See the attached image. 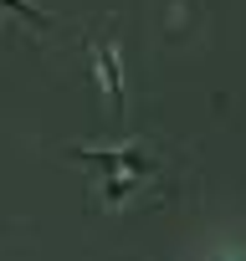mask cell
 <instances>
[{
    "mask_svg": "<svg viewBox=\"0 0 246 261\" xmlns=\"http://www.w3.org/2000/svg\"><path fill=\"white\" fill-rule=\"evenodd\" d=\"M92 57H97V77H103V87H108V102L113 108H123V77H118V62H113V46H92Z\"/></svg>",
    "mask_w": 246,
    "mask_h": 261,
    "instance_id": "obj_1",
    "label": "cell"
},
{
    "mask_svg": "<svg viewBox=\"0 0 246 261\" xmlns=\"http://www.w3.org/2000/svg\"><path fill=\"white\" fill-rule=\"evenodd\" d=\"M0 6H11V11H21V16H26V21H41V26H46V16H36V11H31V6H21V0H0Z\"/></svg>",
    "mask_w": 246,
    "mask_h": 261,
    "instance_id": "obj_2",
    "label": "cell"
}]
</instances>
